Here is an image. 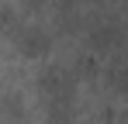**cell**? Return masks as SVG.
I'll return each instance as SVG.
<instances>
[{
  "mask_svg": "<svg viewBox=\"0 0 128 124\" xmlns=\"http://www.w3.org/2000/svg\"><path fill=\"white\" fill-rule=\"evenodd\" d=\"M14 35H18V45H21L28 55H38V52L48 48V35H45L42 28H18Z\"/></svg>",
  "mask_w": 128,
  "mask_h": 124,
  "instance_id": "1",
  "label": "cell"
},
{
  "mask_svg": "<svg viewBox=\"0 0 128 124\" xmlns=\"http://www.w3.org/2000/svg\"><path fill=\"white\" fill-rule=\"evenodd\" d=\"M4 114H7V117H21L24 114L21 100H18V97H7V100H4Z\"/></svg>",
  "mask_w": 128,
  "mask_h": 124,
  "instance_id": "2",
  "label": "cell"
}]
</instances>
